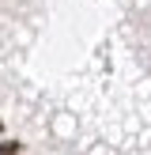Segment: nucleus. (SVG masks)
<instances>
[{
  "label": "nucleus",
  "instance_id": "f257e3e1",
  "mask_svg": "<svg viewBox=\"0 0 151 155\" xmlns=\"http://www.w3.org/2000/svg\"><path fill=\"white\" fill-rule=\"evenodd\" d=\"M0 155H19V148H15V144H4V148H0Z\"/></svg>",
  "mask_w": 151,
  "mask_h": 155
}]
</instances>
